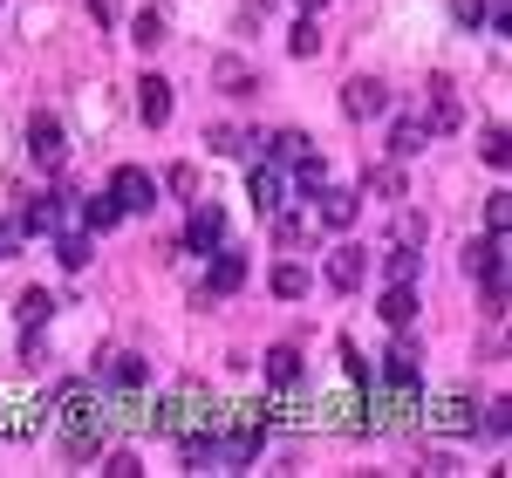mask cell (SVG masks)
Returning <instances> with one entry per match:
<instances>
[{
	"label": "cell",
	"instance_id": "6da1fadb",
	"mask_svg": "<svg viewBox=\"0 0 512 478\" xmlns=\"http://www.w3.org/2000/svg\"><path fill=\"white\" fill-rule=\"evenodd\" d=\"M246 199H253L260 219H274L280 205H287V178H280L274 158H253V164H246Z\"/></svg>",
	"mask_w": 512,
	"mask_h": 478
},
{
	"label": "cell",
	"instance_id": "7a4b0ae2",
	"mask_svg": "<svg viewBox=\"0 0 512 478\" xmlns=\"http://www.w3.org/2000/svg\"><path fill=\"white\" fill-rule=\"evenodd\" d=\"M110 199H117L123 212H151V205H158V178H151L144 164H117V171H110Z\"/></svg>",
	"mask_w": 512,
	"mask_h": 478
},
{
	"label": "cell",
	"instance_id": "3957f363",
	"mask_svg": "<svg viewBox=\"0 0 512 478\" xmlns=\"http://www.w3.org/2000/svg\"><path fill=\"white\" fill-rule=\"evenodd\" d=\"M28 158H35L41 171H62V164H69V137H62V123L48 117V110L28 117Z\"/></svg>",
	"mask_w": 512,
	"mask_h": 478
},
{
	"label": "cell",
	"instance_id": "277c9868",
	"mask_svg": "<svg viewBox=\"0 0 512 478\" xmlns=\"http://www.w3.org/2000/svg\"><path fill=\"white\" fill-rule=\"evenodd\" d=\"M383 110H390V89H383L376 76H349L342 82V117L349 123H369V117H383Z\"/></svg>",
	"mask_w": 512,
	"mask_h": 478
},
{
	"label": "cell",
	"instance_id": "5b68a950",
	"mask_svg": "<svg viewBox=\"0 0 512 478\" xmlns=\"http://www.w3.org/2000/svg\"><path fill=\"white\" fill-rule=\"evenodd\" d=\"M417 376H424V349L396 328V342H390V356H383V383L390 390H417Z\"/></svg>",
	"mask_w": 512,
	"mask_h": 478
},
{
	"label": "cell",
	"instance_id": "8992f818",
	"mask_svg": "<svg viewBox=\"0 0 512 478\" xmlns=\"http://www.w3.org/2000/svg\"><path fill=\"white\" fill-rule=\"evenodd\" d=\"M465 274L485 280V287H492V280H506V233H485L478 246H465Z\"/></svg>",
	"mask_w": 512,
	"mask_h": 478
},
{
	"label": "cell",
	"instance_id": "52a82bcc",
	"mask_svg": "<svg viewBox=\"0 0 512 478\" xmlns=\"http://www.w3.org/2000/svg\"><path fill=\"white\" fill-rule=\"evenodd\" d=\"M185 246H192V253H212V246H226V212H219V205H198V199H192Z\"/></svg>",
	"mask_w": 512,
	"mask_h": 478
},
{
	"label": "cell",
	"instance_id": "ba28073f",
	"mask_svg": "<svg viewBox=\"0 0 512 478\" xmlns=\"http://www.w3.org/2000/svg\"><path fill=\"white\" fill-rule=\"evenodd\" d=\"M246 287V253H226V246H212V274H205V301H219V294H239Z\"/></svg>",
	"mask_w": 512,
	"mask_h": 478
},
{
	"label": "cell",
	"instance_id": "9c48e42d",
	"mask_svg": "<svg viewBox=\"0 0 512 478\" xmlns=\"http://www.w3.org/2000/svg\"><path fill=\"white\" fill-rule=\"evenodd\" d=\"M431 424H437V431H451V438H465V431H478V403L465 397V390H451V397L431 403Z\"/></svg>",
	"mask_w": 512,
	"mask_h": 478
},
{
	"label": "cell",
	"instance_id": "30bf717a",
	"mask_svg": "<svg viewBox=\"0 0 512 478\" xmlns=\"http://www.w3.org/2000/svg\"><path fill=\"white\" fill-rule=\"evenodd\" d=\"M315 212H321V226H335V233H349L355 226V212H362V192H342V185H321L315 192Z\"/></svg>",
	"mask_w": 512,
	"mask_h": 478
},
{
	"label": "cell",
	"instance_id": "8fae6325",
	"mask_svg": "<svg viewBox=\"0 0 512 478\" xmlns=\"http://www.w3.org/2000/svg\"><path fill=\"white\" fill-rule=\"evenodd\" d=\"M69 205H76V192H48V199H28V212H21V233H55Z\"/></svg>",
	"mask_w": 512,
	"mask_h": 478
},
{
	"label": "cell",
	"instance_id": "7c38bea8",
	"mask_svg": "<svg viewBox=\"0 0 512 478\" xmlns=\"http://www.w3.org/2000/svg\"><path fill=\"white\" fill-rule=\"evenodd\" d=\"M362 274H369V253H362V246H335V253H328V287L355 294V287H362Z\"/></svg>",
	"mask_w": 512,
	"mask_h": 478
},
{
	"label": "cell",
	"instance_id": "4fadbf2b",
	"mask_svg": "<svg viewBox=\"0 0 512 478\" xmlns=\"http://www.w3.org/2000/svg\"><path fill=\"white\" fill-rule=\"evenodd\" d=\"M137 117L151 123V130H164V123H171V82H164V76H144V82H137Z\"/></svg>",
	"mask_w": 512,
	"mask_h": 478
},
{
	"label": "cell",
	"instance_id": "5bb4252c",
	"mask_svg": "<svg viewBox=\"0 0 512 478\" xmlns=\"http://www.w3.org/2000/svg\"><path fill=\"white\" fill-rule=\"evenodd\" d=\"M103 376H110V390H144V383H151V362L130 356V349H117V356L103 362Z\"/></svg>",
	"mask_w": 512,
	"mask_h": 478
},
{
	"label": "cell",
	"instance_id": "9a60e30c",
	"mask_svg": "<svg viewBox=\"0 0 512 478\" xmlns=\"http://www.w3.org/2000/svg\"><path fill=\"white\" fill-rule=\"evenodd\" d=\"M424 144H431V123H424V117H396V130H390V158H396V164L417 158Z\"/></svg>",
	"mask_w": 512,
	"mask_h": 478
},
{
	"label": "cell",
	"instance_id": "2e32d148",
	"mask_svg": "<svg viewBox=\"0 0 512 478\" xmlns=\"http://www.w3.org/2000/svg\"><path fill=\"white\" fill-rule=\"evenodd\" d=\"M212 82H219L226 96H246V89H260L253 62H239V55H219V62H212Z\"/></svg>",
	"mask_w": 512,
	"mask_h": 478
},
{
	"label": "cell",
	"instance_id": "e0dca14e",
	"mask_svg": "<svg viewBox=\"0 0 512 478\" xmlns=\"http://www.w3.org/2000/svg\"><path fill=\"white\" fill-rule=\"evenodd\" d=\"M431 130H458V89H451V76H431Z\"/></svg>",
	"mask_w": 512,
	"mask_h": 478
},
{
	"label": "cell",
	"instance_id": "ac0fdd59",
	"mask_svg": "<svg viewBox=\"0 0 512 478\" xmlns=\"http://www.w3.org/2000/svg\"><path fill=\"white\" fill-rule=\"evenodd\" d=\"M301 369H308V356H301L294 342H274V349H267V376H274L280 390H287V383H301Z\"/></svg>",
	"mask_w": 512,
	"mask_h": 478
},
{
	"label": "cell",
	"instance_id": "d6986e66",
	"mask_svg": "<svg viewBox=\"0 0 512 478\" xmlns=\"http://www.w3.org/2000/svg\"><path fill=\"white\" fill-rule=\"evenodd\" d=\"M76 212H82V226H89V233H110V226L123 219V205L110 199V192H103V199H76Z\"/></svg>",
	"mask_w": 512,
	"mask_h": 478
},
{
	"label": "cell",
	"instance_id": "ffe728a7",
	"mask_svg": "<svg viewBox=\"0 0 512 478\" xmlns=\"http://www.w3.org/2000/svg\"><path fill=\"white\" fill-rule=\"evenodd\" d=\"M417 267H424V253H410V246H390V260H383L390 287H417Z\"/></svg>",
	"mask_w": 512,
	"mask_h": 478
},
{
	"label": "cell",
	"instance_id": "44dd1931",
	"mask_svg": "<svg viewBox=\"0 0 512 478\" xmlns=\"http://www.w3.org/2000/svg\"><path fill=\"white\" fill-rule=\"evenodd\" d=\"M376 315L390 321V328H410V321H417V294H410V287H390V294H383V308H376Z\"/></svg>",
	"mask_w": 512,
	"mask_h": 478
},
{
	"label": "cell",
	"instance_id": "7402d4cb",
	"mask_svg": "<svg viewBox=\"0 0 512 478\" xmlns=\"http://www.w3.org/2000/svg\"><path fill=\"white\" fill-rule=\"evenodd\" d=\"M274 294L280 301H301V294H308V267H301V260H280L274 267Z\"/></svg>",
	"mask_w": 512,
	"mask_h": 478
},
{
	"label": "cell",
	"instance_id": "603a6c76",
	"mask_svg": "<svg viewBox=\"0 0 512 478\" xmlns=\"http://www.w3.org/2000/svg\"><path fill=\"white\" fill-rule=\"evenodd\" d=\"M14 315L28 321V328H41V321L55 315V294H48V287H28V294H21V301H14Z\"/></svg>",
	"mask_w": 512,
	"mask_h": 478
},
{
	"label": "cell",
	"instance_id": "cb8c5ba5",
	"mask_svg": "<svg viewBox=\"0 0 512 478\" xmlns=\"http://www.w3.org/2000/svg\"><path fill=\"white\" fill-rule=\"evenodd\" d=\"M55 260H62L69 274H82V267H89V233H62L55 239Z\"/></svg>",
	"mask_w": 512,
	"mask_h": 478
},
{
	"label": "cell",
	"instance_id": "d4e9b609",
	"mask_svg": "<svg viewBox=\"0 0 512 478\" xmlns=\"http://www.w3.org/2000/svg\"><path fill=\"white\" fill-rule=\"evenodd\" d=\"M287 48H294L301 62H315V55H321V28H315V21H308V14L294 21V35H287Z\"/></svg>",
	"mask_w": 512,
	"mask_h": 478
},
{
	"label": "cell",
	"instance_id": "484cf974",
	"mask_svg": "<svg viewBox=\"0 0 512 478\" xmlns=\"http://www.w3.org/2000/svg\"><path fill=\"white\" fill-rule=\"evenodd\" d=\"M294 185H301V192H321V185H328V164H321V151L294 158Z\"/></svg>",
	"mask_w": 512,
	"mask_h": 478
},
{
	"label": "cell",
	"instance_id": "4316f807",
	"mask_svg": "<svg viewBox=\"0 0 512 478\" xmlns=\"http://www.w3.org/2000/svg\"><path fill=\"white\" fill-rule=\"evenodd\" d=\"M267 144H274V158H280V164H294V158H308V144H315V137H301V130H280V137H267Z\"/></svg>",
	"mask_w": 512,
	"mask_h": 478
},
{
	"label": "cell",
	"instance_id": "83f0119b",
	"mask_svg": "<svg viewBox=\"0 0 512 478\" xmlns=\"http://www.w3.org/2000/svg\"><path fill=\"white\" fill-rule=\"evenodd\" d=\"M164 185H171L178 199H198V164H171V171H164Z\"/></svg>",
	"mask_w": 512,
	"mask_h": 478
},
{
	"label": "cell",
	"instance_id": "f1b7e54d",
	"mask_svg": "<svg viewBox=\"0 0 512 478\" xmlns=\"http://www.w3.org/2000/svg\"><path fill=\"white\" fill-rule=\"evenodd\" d=\"M369 192H376V199H403V171H396V164L369 171Z\"/></svg>",
	"mask_w": 512,
	"mask_h": 478
},
{
	"label": "cell",
	"instance_id": "f546056e",
	"mask_svg": "<svg viewBox=\"0 0 512 478\" xmlns=\"http://www.w3.org/2000/svg\"><path fill=\"white\" fill-rule=\"evenodd\" d=\"M478 151H485V164H499V171H506V164H512V137H506V130H485V144H478Z\"/></svg>",
	"mask_w": 512,
	"mask_h": 478
},
{
	"label": "cell",
	"instance_id": "4dcf8cb0",
	"mask_svg": "<svg viewBox=\"0 0 512 478\" xmlns=\"http://www.w3.org/2000/svg\"><path fill=\"white\" fill-rule=\"evenodd\" d=\"M485 226H492V233L512 226V192H492V199H485Z\"/></svg>",
	"mask_w": 512,
	"mask_h": 478
},
{
	"label": "cell",
	"instance_id": "1f68e13d",
	"mask_svg": "<svg viewBox=\"0 0 512 478\" xmlns=\"http://www.w3.org/2000/svg\"><path fill=\"white\" fill-rule=\"evenodd\" d=\"M274 239H280V246H301V239H308V219H287V212H274Z\"/></svg>",
	"mask_w": 512,
	"mask_h": 478
},
{
	"label": "cell",
	"instance_id": "d6a6232c",
	"mask_svg": "<svg viewBox=\"0 0 512 478\" xmlns=\"http://www.w3.org/2000/svg\"><path fill=\"white\" fill-rule=\"evenodd\" d=\"M478 431H485V438H506V431H512V403H492V410H485V424H478Z\"/></svg>",
	"mask_w": 512,
	"mask_h": 478
},
{
	"label": "cell",
	"instance_id": "836d02e7",
	"mask_svg": "<svg viewBox=\"0 0 512 478\" xmlns=\"http://www.w3.org/2000/svg\"><path fill=\"white\" fill-rule=\"evenodd\" d=\"M130 41H137V48H164V21H158V14H144V21H137V35H130Z\"/></svg>",
	"mask_w": 512,
	"mask_h": 478
},
{
	"label": "cell",
	"instance_id": "e575fe53",
	"mask_svg": "<svg viewBox=\"0 0 512 478\" xmlns=\"http://www.w3.org/2000/svg\"><path fill=\"white\" fill-rule=\"evenodd\" d=\"M396 233H403V246H424L431 226H424V212H403V219H396Z\"/></svg>",
	"mask_w": 512,
	"mask_h": 478
},
{
	"label": "cell",
	"instance_id": "d590c367",
	"mask_svg": "<svg viewBox=\"0 0 512 478\" xmlns=\"http://www.w3.org/2000/svg\"><path fill=\"white\" fill-rule=\"evenodd\" d=\"M451 14H458L465 28H478V21H485V0H451Z\"/></svg>",
	"mask_w": 512,
	"mask_h": 478
},
{
	"label": "cell",
	"instance_id": "8d00e7d4",
	"mask_svg": "<svg viewBox=\"0 0 512 478\" xmlns=\"http://www.w3.org/2000/svg\"><path fill=\"white\" fill-rule=\"evenodd\" d=\"M21 239H28L21 226H7V219H0V260H14V253H21Z\"/></svg>",
	"mask_w": 512,
	"mask_h": 478
},
{
	"label": "cell",
	"instance_id": "74e56055",
	"mask_svg": "<svg viewBox=\"0 0 512 478\" xmlns=\"http://www.w3.org/2000/svg\"><path fill=\"white\" fill-rule=\"evenodd\" d=\"M485 21H492L499 35H512V0H492V7H485Z\"/></svg>",
	"mask_w": 512,
	"mask_h": 478
},
{
	"label": "cell",
	"instance_id": "f35d334b",
	"mask_svg": "<svg viewBox=\"0 0 512 478\" xmlns=\"http://www.w3.org/2000/svg\"><path fill=\"white\" fill-rule=\"evenodd\" d=\"M110 478H137V458L130 451H110Z\"/></svg>",
	"mask_w": 512,
	"mask_h": 478
},
{
	"label": "cell",
	"instance_id": "ab89813d",
	"mask_svg": "<svg viewBox=\"0 0 512 478\" xmlns=\"http://www.w3.org/2000/svg\"><path fill=\"white\" fill-rule=\"evenodd\" d=\"M96 7V21H117V0H89Z\"/></svg>",
	"mask_w": 512,
	"mask_h": 478
},
{
	"label": "cell",
	"instance_id": "60d3db41",
	"mask_svg": "<svg viewBox=\"0 0 512 478\" xmlns=\"http://www.w3.org/2000/svg\"><path fill=\"white\" fill-rule=\"evenodd\" d=\"M315 7H328V0H301V14H315Z\"/></svg>",
	"mask_w": 512,
	"mask_h": 478
}]
</instances>
